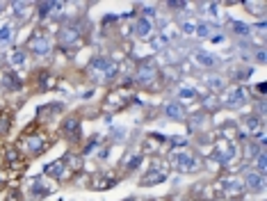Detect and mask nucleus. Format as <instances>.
I'll use <instances>...</instances> for the list:
<instances>
[{"mask_svg":"<svg viewBox=\"0 0 267 201\" xmlns=\"http://www.w3.org/2000/svg\"><path fill=\"white\" fill-rule=\"evenodd\" d=\"M64 131H66V135H73L71 137V140H75V135H78V121L75 119H71V121H66V126H64Z\"/></svg>","mask_w":267,"mask_h":201,"instance_id":"f03ea898","label":"nucleus"},{"mask_svg":"<svg viewBox=\"0 0 267 201\" xmlns=\"http://www.w3.org/2000/svg\"><path fill=\"white\" fill-rule=\"evenodd\" d=\"M9 37H11V27L9 25H2V27H0V44H5Z\"/></svg>","mask_w":267,"mask_h":201,"instance_id":"7ed1b4c3","label":"nucleus"},{"mask_svg":"<svg viewBox=\"0 0 267 201\" xmlns=\"http://www.w3.org/2000/svg\"><path fill=\"white\" fill-rule=\"evenodd\" d=\"M30 46H32L34 50H39V53H43V50L48 48V41H46L43 37H34L32 41H30Z\"/></svg>","mask_w":267,"mask_h":201,"instance_id":"f257e3e1","label":"nucleus"},{"mask_svg":"<svg viewBox=\"0 0 267 201\" xmlns=\"http://www.w3.org/2000/svg\"><path fill=\"white\" fill-rule=\"evenodd\" d=\"M146 32H149V23L142 21V23H139V34H146Z\"/></svg>","mask_w":267,"mask_h":201,"instance_id":"20e7f679","label":"nucleus"}]
</instances>
